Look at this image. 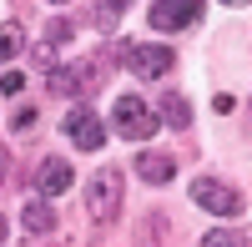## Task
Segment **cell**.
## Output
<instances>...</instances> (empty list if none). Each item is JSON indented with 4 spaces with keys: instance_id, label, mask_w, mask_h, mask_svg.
I'll use <instances>...</instances> for the list:
<instances>
[{
    "instance_id": "cell-1",
    "label": "cell",
    "mask_w": 252,
    "mask_h": 247,
    "mask_svg": "<svg viewBox=\"0 0 252 247\" xmlns=\"http://www.w3.org/2000/svg\"><path fill=\"white\" fill-rule=\"evenodd\" d=\"M121 197H126V182H121V172H116V167H101V172L86 182V212H91V222H96V227L116 222Z\"/></svg>"
},
{
    "instance_id": "cell-2",
    "label": "cell",
    "mask_w": 252,
    "mask_h": 247,
    "mask_svg": "<svg viewBox=\"0 0 252 247\" xmlns=\"http://www.w3.org/2000/svg\"><path fill=\"white\" fill-rule=\"evenodd\" d=\"M121 66L136 71L146 81H157L172 71V46H152V40H121Z\"/></svg>"
},
{
    "instance_id": "cell-3",
    "label": "cell",
    "mask_w": 252,
    "mask_h": 247,
    "mask_svg": "<svg viewBox=\"0 0 252 247\" xmlns=\"http://www.w3.org/2000/svg\"><path fill=\"white\" fill-rule=\"evenodd\" d=\"M111 121H116V131H121L126 141H146V136L161 126V116H152V111H146V101H141V96H116Z\"/></svg>"
},
{
    "instance_id": "cell-4",
    "label": "cell",
    "mask_w": 252,
    "mask_h": 247,
    "mask_svg": "<svg viewBox=\"0 0 252 247\" xmlns=\"http://www.w3.org/2000/svg\"><path fill=\"white\" fill-rule=\"evenodd\" d=\"M192 202L202 212H212V217H237L242 212V197L227 187V182H217V177H197L192 182Z\"/></svg>"
},
{
    "instance_id": "cell-5",
    "label": "cell",
    "mask_w": 252,
    "mask_h": 247,
    "mask_svg": "<svg viewBox=\"0 0 252 247\" xmlns=\"http://www.w3.org/2000/svg\"><path fill=\"white\" fill-rule=\"evenodd\" d=\"M66 136L76 141L81 152H101V141H106V126H101V116H96V111L81 106V111H71V116H66Z\"/></svg>"
},
{
    "instance_id": "cell-6",
    "label": "cell",
    "mask_w": 252,
    "mask_h": 247,
    "mask_svg": "<svg viewBox=\"0 0 252 247\" xmlns=\"http://www.w3.org/2000/svg\"><path fill=\"white\" fill-rule=\"evenodd\" d=\"M202 10V0H157L152 5V26L157 31H182V26H192Z\"/></svg>"
},
{
    "instance_id": "cell-7",
    "label": "cell",
    "mask_w": 252,
    "mask_h": 247,
    "mask_svg": "<svg viewBox=\"0 0 252 247\" xmlns=\"http://www.w3.org/2000/svg\"><path fill=\"white\" fill-rule=\"evenodd\" d=\"M71 182H76V172H71L61 156H46V161L35 167V192H40V197H61Z\"/></svg>"
},
{
    "instance_id": "cell-8",
    "label": "cell",
    "mask_w": 252,
    "mask_h": 247,
    "mask_svg": "<svg viewBox=\"0 0 252 247\" xmlns=\"http://www.w3.org/2000/svg\"><path fill=\"white\" fill-rule=\"evenodd\" d=\"M136 177L152 182V187H166V182L177 177V161L166 156V152H141V156H136Z\"/></svg>"
},
{
    "instance_id": "cell-9",
    "label": "cell",
    "mask_w": 252,
    "mask_h": 247,
    "mask_svg": "<svg viewBox=\"0 0 252 247\" xmlns=\"http://www.w3.org/2000/svg\"><path fill=\"white\" fill-rule=\"evenodd\" d=\"M51 91H56V96H81V91H91V66H56V71H51Z\"/></svg>"
},
{
    "instance_id": "cell-10",
    "label": "cell",
    "mask_w": 252,
    "mask_h": 247,
    "mask_svg": "<svg viewBox=\"0 0 252 247\" xmlns=\"http://www.w3.org/2000/svg\"><path fill=\"white\" fill-rule=\"evenodd\" d=\"M161 121H166V126H177V131H187V126H192V106H187V96L182 91H161Z\"/></svg>"
},
{
    "instance_id": "cell-11",
    "label": "cell",
    "mask_w": 252,
    "mask_h": 247,
    "mask_svg": "<svg viewBox=\"0 0 252 247\" xmlns=\"http://www.w3.org/2000/svg\"><path fill=\"white\" fill-rule=\"evenodd\" d=\"M20 51H26V31H20L15 20H5V26H0V61H15Z\"/></svg>"
},
{
    "instance_id": "cell-12",
    "label": "cell",
    "mask_w": 252,
    "mask_h": 247,
    "mask_svg": "<svg viewBox=\"0 0 252 247\" xmlns=\"http://www.w3.org/2000/svg\"><path fill=\"white\" fill-rule=\"evenodd\" d=\"M51 227H56V212H51L46 202L35 197L31 207H26V232H35V237H40V232H51Z\"/></svg>"
},
{
    "instance_id": "cell-13",
    "label": "cell",
    "mask_w": 252,
    "mask_h": 247,
    "mask_svg": "<svg viewBox=\"0 0 252 247\" xmlns=\"http://www.w3.org/2000/svg\"><path fill=\"white\" fill-rule=\"evenodd\" d=\"M202 247H247V242H242L237 232H207V237H202Z\"/></svg>"
},
{
    "instance_id": "cell-14",
    "label": "cell",
    "mask_w": 252,
    "mask_h": 247,
    "mask_svg": "<svg viewBox=\"0 0 252 247\" xmlns=\"http://www.w3.org/2000/svg\"><path fill=\"white\" fill-rule=\"evenodd\" d=\"M0 91H5V96H20V91H26V76H20V71H5V76H0Z\"/></svg>"
},
{
    "instance_id": "cell-15",
    "label": "cell",
    "mask_w": 252,
    "mask_h": 247,
    "mask_svg": "<svg viewBox=\"0 0 252 247\" xmlns=\"http://www.w3.org/2000/svg\"><path fill=\"white\" fill-rule=\"evenodd\" d=\"M31 126H35V111L20 106V111H15V131H31Z\"/></svg>"
},
{
    "instance_id": "cell-16",
    "label": "cell",
    "mask_w": 252,
    "mask_h": 247,
    "mask_svg": "<svg viewBox=\"0 0 252 247\" xmlns=\"http://www.w3.org/2000/svg\"><path fill=\"white\" fill-rule=\"evenodd\" d=\"M101 5H106V10H126V5H131V0H101Z\"/></svg>"
},
{
    "instance_id": "cell-17",
    "label": "cell",
    "mask_w": 252,
    "mask_h": 247,
    "mask_svg": "<svg viewBox=\"0 0 252 247\" xmlns=\"http://www.w3.org/2000/svg\"><path fill=\"white\" fill-rule=\"evenodd\" d=\"M5 167H10V156H5V147H0V182H5Z\"/></svg>"
},
{
    "instance_id": "cell-18",
    "label": "cell",
    "mask_w": 252,
    "mask_h": 247,
    "mask_svg": "<svg viewBox=\"0 0 252 247\" xmlns=\"http://www.w3.org/2000/svg\"><path fill=\"white\" fill-rule=\"evenodd\" d=\"M222 5H252V0H222Z\"/></svg>"
},
{
    "instance_id": "cell-19",
    "label": "cell",
    "mask_w": 252,
    "mask_h": 247,
    "mask_svg": "<svg viewBox=\"0 0 252 247\" xmlns=\"http://www.w3.org/2000/svg\"><path fill=\"white\" fill-rule=\"evenodd\" d=\"M0 242H5V217H0Z\"/></svg>"
},
{
    "instance_id": "cell-20",
    "label": "cell",
    "mask_w": 252,
    "mask_h": 247,
    "mask_svg": "<svg viewBox=\"0 0 252 247\" xmlns=\"http://www.w3.org/2000/svg\"><path fill=\"white\" fill-rule=\"evenodd\" d=\"M51 5H66V0H51Z\"/></svg>"
}]
</instances>
